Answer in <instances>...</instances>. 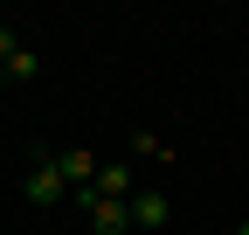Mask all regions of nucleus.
<instances>
[{"instance_id": "obj_8", "label": "nucleus", "mask_w": 249, "mask_h": 235, "mask_svg": "<svg viewBox=\"0 0 249 235\" xmlns=\"http://www.w3.org/2000/svg\"><path fill=\"white\" fill-rule=\"evenodd\" d=\"M235 235H249V221H242V228H235Z\"/></svg>"}, {"instance_id": "obj_6", "label": "nucleus", "mask_w": 249, "mask_h": 235, "mask_svg": "<svg viewBox=\"0 0 249 235\" xmlns=\"http://www.w3.org/2000/svg\"><path fill=\"white\" fill-rule=\"evenodd\" d=\"M28 76H42V55L35 49H14L7 63H0V83H28Z\"/></svg>"}, {"instance_id": "obj_2", "label": "nucleus", "mask_w": 249, "mask_h": 235, "mask_svg": "<svg viewBox=\"0 0 249 235\" xmlns=\"http://www.w3.org/2000/svg\"><path fill=\"white\" fill-rule=\"evenodd\" d=\"M166 215H173V201H166L160 187H145V194H132V228H145V235H160V228H166Z\"/></svg>"}, {"instance_id": "obj_1", "label": "nucleus", "mask_w": 249, "mask_h": 235, "mask_svg": "<svg viewBox=\"0 0 249 235\" xmlns=\"http://www.w3.org/2000/svg\"><path fill=\"white\" fill-rule=\"evenodd\" d=\"M35 208H55L62 194H70V180H62V166H55V152H35V166H28V187H21Z\"/></svg>"}, {"instance_id": "obj_3", "label": "nucleus", "mask_w": 249, "mask_h": 235, "mask_svg": "<svg viewBox=\"0 0 249 235\" xmlns=\"http://www.w3.org/2000/svg\"><path fill=\"white\" fill-rule=\"evenodd\" d=\"M55 166H62V180H70V194L76 187H90V180H97V152H90V145H70V152H55Z\"/></svg>"}, {"instance_id": "obj_4", "label": "nucleus", "mask_w": 249, "mask_h": 235, "mask_svg": "<svg viewBox=\"0 0 249 235\" xmlns=\"http://www.w3.org/2000/svg\"><path fill=\"white\" fill-rule=\"evenodd\" d=\"M132 228V201H97L90 208V235H124Z\"/></svg>"}, {"instance_id": "obj_7", "label": "nucleus", "mask_w": 249, "mask_h": 235, "mask_svg": "<svg viewBox=\"0 0 249 235\" xmlns=\"http://www.w3.org/2000/svg\"><path fill=\"white\" fill-rule=\"evenodd\" d=\"M14 49H21V42H14V28H7V21H0V63H7V55H14Z\"/></svg>"}, {"instance_id": "obj_5", "label": "nucleus", "mask_w": 249, "mask_h": 235, "mask_svg": "<svg viewBox=\"0 0 249 235\" xmlns=\"http://www.w3.org/2000/svg\"><path fill=\"white\" fill-rule=\"evenodd\" d=\"M90 194H97V201H132V173H124V166H97Z\"/></svg>"}]
</instances>
